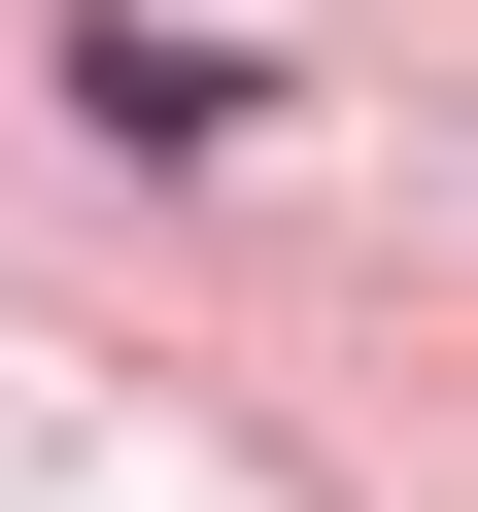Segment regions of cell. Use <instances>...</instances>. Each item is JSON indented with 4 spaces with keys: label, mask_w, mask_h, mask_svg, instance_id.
I'll list each match as a JSON object with an SVG mask.
<instances>
[{
    "label": "cell",
    "mask_w": 478,
    "mask_h": 512,
    "mask_svg": "<svg viewBox=\"0 0 478 512\" xmlns=\"http://www.w3.org/2000/svg\"><path fill=\"white\" fill-rule=\"evenodd\" d=\"M69 137H137V171H239V137H274V69H239V35H171V0H69Z\"/></svg>",
    "instance_id": "obj_1"
}]
</instances>
